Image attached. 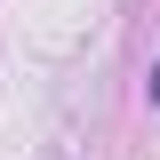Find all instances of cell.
Instances as JSON below:
<instances>
[{
    "instance_id": "obj_1",
    "label": "cell",
    "mask_w": 160,
    "mask_h": 160,
    "mask_svg": "<svg viewBox=\"0 0 160 160\" xmlns=\"http://www.w3.org/2000/svg\"><path fill=\"white\" fill-rule=\"evenodd\" d=\"M152 96H160V72H152Z\"/></svg>"
}]
</instances>
